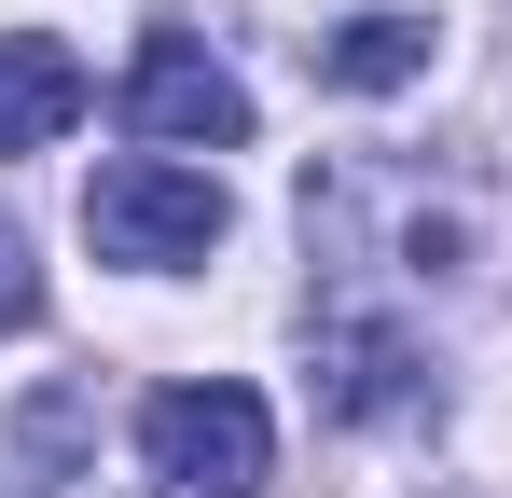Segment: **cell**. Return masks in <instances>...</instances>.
I'll list each match as a JSON object with an SVG mask.
<instances>
[{
  "label": "cell",
  "mask_w": 512,
  "mask_h": 498,
  "mask_svg": "<svg viewBox=\"0 0 512 498\" xmlns=\"http://www.w3.org/2000/svg\"><path fill=\"white\" fill-rule=\"evenodd\" d=\"M222 222H236V208H222L208 166H153V153H139V166H97V180H84L97 263H153V277H167V263H208Z\"/></svg>",
  "instance_id": "6da1fadb"
},
{
  "label": "cell",
  "mask_w": 512,
  "mask_h": 498,
  "mask_svg": "<svg viewBox=\"0 0 512 498\" xmlns=\"http://www.w3.org/2000/svg\"><path fill=\"white\" fill-rule=\"evenodd\" d=\"M139 443H153V471H167L180 498H263V471H277V429H263V402L236 374L167 388V402L139 415Z\"/></svg>",
  "instance_id": "7a4b0ae2"
},
{
  "label": "cell",
  "mask_w": 512,
  "mask_h": 498,
  "mask_svg": "<svg viewBox=\"0 0 512 498\" xmlns=\"http://www.w3.org/2000/svg\"><path fill=\"white\" fill-rule=\"evenodd\" d=\"M125 125L139 139H167V153H236L250 139V83L222 70L208 42H139V70H125Z\"/></svg>",
  "instance_id": "3957f363"
},
{
  "label": "cell",
  "mask_w": 512,
  "mask_h": 498,
  "mask_svg": "<svg viewBox=\"0 0 512 498\" xmlns=\"http://www.w3.org/2000/svg\"><path fill=\"white\" fill-rule=\"evenodd\" d=\"M70 125H84V56L42 42V28H14V42H0V153H42V139H70Z\"/></svg>",
  "instance_id": "277c9868"
},
{
  "label": "cell",
  "mask_w": 512,
  "mask_h": 498,
  "mask_svg": "<svg viewBox=\"0 0 512 498\" xmlns=\"http://www.w3.org/2000/svg\"><path fill=\"white\" fill-rule=\"evenodd\" d=\"M416 374H429V360L402 346V332H374V319H333V332H319V402H333V415H402Z\"/></svg>",
  "instance_id": "5b68a950"
},
{
  "label": "cell",
  "mask_w": 512,
  "mask_h": 498,
  "mask_svg": "<svg viewBox=\"0 0 512 498\" xmlns=\"http://www.w3.org/2000/svg\"><path fill=\"white\" fill-rule=\"evenodd\" d=\"M305 70L333 83V97H388V83L429 70V14H346V28L305 42Z\"/></svg>",
  "instance_id": "8992f818"
},
{
  "label": "cell",
  "mask_w": 512,
  "mask_h": 498,
  "mask_svg": "<svg viewBox=\"0 0 512 498\" xmlns=\"http://www.w3.org/2000/svg\"><path fill=\"white\" fill-rule=\"evenodd\" d=\"M14 443H28V471L56 485V471H70V443H84V402H70V388H56V402H28V429H14Z\"/></svg>",
  "instance_id": "52a82bcc"
},
{
  "label": "cell",
  "mask_w": 512,
  "mask_h": 498,
  "mask_svg": "<svg viewBox=\"0 0 512 498\" xmlns=\"http://www.w3.org/2000/svg\"><path fill=\"white\" fill-rule=\"evenodd\" d=\"M42 319V263H28V236L0 222V332H28Z\"/></svg>",
  "instance_id": "ba28073f"
}]
</instances>
